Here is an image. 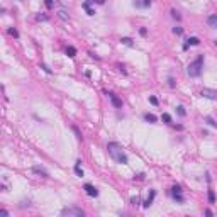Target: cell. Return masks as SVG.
Returning a JSON list of instances; mask_svg holds the SVG:
<instances>
[{
    "instance_id": "f546056e",
    "label": "cell",
    "mask_w": 217,
    "mask_h": 217,
    "mask_svg": "<svg viewBox=\"0 0 217 217\" xmlns=\"http://www.w3.org/2000/svg\"><path fill=\"white\" fill-rule=\"evenodd\" d=\"M43 68H44V71H46V73H51V70H49V68H47L46 65H43Z\"/></svg>"
},
{
    "instance_id": "9a60e30c",
    "label": "cell",
    "mask_w": 217,
    "mask_h": 217,
    "mask_svg": "<svg viewBox=\"0 0 217 217\" xmlns=\"http://www.w3.org/2000/svg\"><path fill=\"white\" fill-rule=\"evenodd\" d=\"M80 163H82V161L78 159V161H76V165H75V171H76V175H78V177H83V170L80 168Z\"/></svg>"
},
{
    "instance_id": "cb8c5ba5",
    "label": "cell",
    "mask_w": 217,
    "mask_h": 217,
    "mask_svg": "<svg viewBox=\"0 0 217 217\" xmlns=\"http://www.w3.org/2000/svg\"><path fill=\"white\" fill-rule=\"evenodd\" d=\"M173 32H175V34H182L183 31H182V27H175V29H173Z\"/></svg>"
},
{
    "instance_id": "7a4b0ae2",
    "label": "cell",
    "mask_w": 217,
    "mask_h": 217,
    "mask_svg": "<svg viewBox=\"0 0 217 217\" xmlns=\"http://www.w3.org/2000/svg\"><path fill=\"white\" fill-rule=\"evenodd\" d=\"M202 68H204V58L202 56H198L195 61H192V63L188 65V68H187V73H188V76H200L202 73Z\"/></svg>"
},
{
    "instance_id": "4316f807",
    "label": "cell",
    "mask_w": 217,
    "mask_h": 217,
    "mask_svg": "<svg viewBox=\"0 0 217 217\" xmlns=\"http://www.w3.org/2000/svg\"><path fill=\"white\" fill-rule=\"evenodd\" d=\"M149 102H151V103H153V105H156V103H158V100L154 99V97H151V99H149Z\"/></svg>"
},
{
    "instance_id": "3957f363",
    "label": "cell",
    "mask_w": 217,
    "mask_h": 217,
    "mask_svg": "<svg viewBox=\"0 0 217 217\" xmlns=\"http://www.w3.org/2000/svg\"><path fill=\"white\" fill-rule=\"evenodd\" d=\"M61 215H68V217H83V215H85V212H83L82 209H78V207H65V209L61 210Z\"/></svg>"
},
{
    "instance_id": "603a6c76",
    "label": "cell",
    "mask_w": 217,
    "mask_h": 217,
    "mask_svg": "<svg viewBox=\"0 0 217 217\" xmlns=\"http://www.w3.org/2000/svg\"><path fill=\"white\" fill-rule=\"evenodd\" d=\"M178 114H180V115H185V109H183L182 105L178 107Z\"/></svg>"
},
{
    "instance_id": "5bb4252c",
    "label": "cell",
    "mask_w": 217,
    "mask_h": 217,
    "mask_svg": "<svg viewBox=\"0 0 217 217\" xmlns=\"http://www.w3.org/2000/svg\"><path fill=\"white\" fill-rule=\"evenodd\" d=\"M66 54L70 56V58H73V56L76 54V49H75L73 46H68V47H66Z\"/></svg>"
},
{
    "instance_id": "83f0119b",
    "label": "cell",
    "mask_w": 217,
    "mask_h": 217,
    "mask_svg": "<svg viewBox=\"0 0 217 217\" xmlns=\"http://www.w3.org/2000/svg\"><path fill=\"white\" fill-rule=\"evenodd\" d=\"M144 178V173H141V175H138V177H134V180H142Z\"/></svg>"
},
{
    "instance_id": "6da1fadb",
    "label": "cell",
    "mask_w": 217,
    "mask_h": 217,
    "mask_svg": "<svg viewBox=\"0 0 217 217\" xmlns=\"http://www.w3.org/2000/svg\"><path fill=\"white\" fill-rule=\"evenodd\" d=\"M107 151H109L110 158L114 159L115 163H119V165H126L127 163V154L124 153V149L119 146L117 142H109V144H107Z\"/></svg>"
},
{
    "instance_id": "9c48e42d",
    "label": "cell",
    "mask_w": 217,
    "mask_h": 217,
    "mask_svg": "<svg viewBox=\"0 0 217 217\" xmlns=\"http://www.w3.org/2000/svg\"><path fill=\"white\" fill-rule=\"evenodd\" d=\"M207 24H209L210 27L217 29V16H209V19H207Z\"/></svg>"
},
{
    "instance_id": "e0dca14e",
    "label": "cell",
    "mask_w": 217,
    "mask_h": 217,
    "mask_svg": "<svg viewBox=\"0 0 217 217\" xmlns=\"http://www.w3.org/2000/svg\"><path fill=\"white\" fill-rule=\"evenodd\" d=\"M121 41H122L124 44H127V46H132V39H129V37H122Z\"/></svg>"
},
{
    "instance_id": "2e32d148",
    "label": "cell",
    "mask_w": 217,
    "mask_h": 217,
    "mask_svg": "<svg viewBox=\"0 0 217 217\" xmlns=\"http://www.w3.org/2000/svg\"><path fill=\"white\" fill-rule=\"evenodd\" d=\"M144 119H146L148 122H156V117H154L153 114H146V115H144Z\"/></svg>"
},
{
    "instance_id": "4fadbf2b",
    "label": "cell",
    "mask_w": 217,
    "mask_h": 217,
    "mask_svg": "<svg viewBox=\"0 0 217 217\" xmlns=\"http://www.w3.org/2000/svg\"><path fill=\"white\" fill-rule=\"evenodd\" d=\"M90 2H92V0L85 2V4H83V9H85V10L88 12V16H93V14H95V10H92V9H90Z\"/></svg>"
},
{
    "instance_id": "ba28073f",
    "label": "cell",
    "mask_w": 217,
    "mask_h": 217,
    "mask_svg": "<svg viewBox=\"0 0 217 217\" xmlns=\"http://www.w3.org/2000/svg\"><path fill=\"white\" fill-rule=\"evenodd\" d=\"M134 5H136V7H142V9H146V7H149V5H151V0H136Z\"/></svg>"
},
{
    "instance_id": "f1b7e54d",
    "label": "cell",
    "mask_w": 217,
    "mask_h": 217,
    "mask_svg": "<svg viewBox=\"0 0 217 217\" xmlns=\"http://www.w3.org/2000/svg\"><path fill=\"white\" fill-rule=\"evenodd\" d=\"M214 198H215V197H214V194H212V192H209V200L214 202Z\"/></svg>"
},
{
    "instance_id": "5b68a950",
    "label": "cell",
    "mask_w": 217,
    "mask_h": 217,
    "mask_svg": "<svg viewBox=\"0 0 217 217\" xmlns=\"http://www.w3.org/2000/svg\"><path fill=\"white\" fill-rule=\"evenodd\" d=\"M83 190L87 192V195H90V197H99V190L95 188L92 183H87V185L83 187Z\"/></svg>"
},
{
    "instance_id": "7c38bea8",
    "label": "cell",
    "mask_w": 217,
    "mask_h": 217,
    "mask_svg": "<svg viewBox=\"0 0 217 217\" xmlns=\"http://www.w3.org/2000/svg\"><path fill=\"white\" fill-rule=\"evenodd\" d=\"M58 17H59V19H63V20H68V19H70V14L61 9V10H58Z\"/></svg>"
},
{
    "instance_id": "7402d4cb",
    "label": "cell",
    "mask_w": 217,
    "mask_h": 217,
    "mask_svg": "<svg viewBox=\"0 0 217 217\" xmlns=\"http://www.w3.org/2000/svg\"><path fill=\"white\" fill-rule=\"evenodd\" d=\"M131 202H132V205H136V204H139V197H132V198H131Z\"/></svg>"
},
{
    "instance_id": "ffe728a7",
    "label": "cell",
    "mask_w": 217,
    "mask_h": 217,
    "mask_svg": "<svg viewBox=\"0 0 217 217\" xmlns=\"http://www.w3.org/2000/svg\"><path fill=\"white\" fill-rule=\"evenodd\" d=\"M163 121H165V122H171V115L170 114H163Z\"/></svg>"
},
{
    "instance_id": "52a82bcc",
    "label": "cell",
    "mask_w": 217,
    "mask_h": 217,
    "mask_svg": "<svg viewBox=\"0 0 217 217\" xmlns=\"http://www.w3.org/2000/svg\"><path fill=\"white\" fill-rule=\"evenodd\" d=\"M107 95H109V99L112 100V103H114V105L117 107V109H119V107H122V102H121V100H119V99H117V97H115L114 93H110V92H109V93H107Z\"/></svg>"
},
{
    "instance_id": "8fae6325",
    "label": "cell",
    "mask_w": 217,
    "mask_h": 217,
    "mask_svg": "<svg viewBox=\"0 0 217 217\" xmlns=\"http://www.w3.org/2000/svg\"><path fill=\"white\" fill-rule=\"evenodd\" d=\"M154 195H156V192H154V190H151V192H149V197L146 198V202H144V207H149L151 204H153V200H154Z\"/></svg>"
},
{
    "instance_id": "ac0fdd59",
    "label": "cell",
    "mask_w": 217,
    "mask_h": 217,
    "mask_svg": "<svg viewBox=\"0 0 217 217\" xmlns=\"http://www.w3.org/2000/svg\"><path fill=\"white\" fill-rule=\"evenodd\" d=\"M34 173H39V175H43V177H47V173L44 170H41V168H34Z\"/></svg>"
},
{
    "instance_id": "484cf974",
    "label": "cell",
    "mask_w": 217,
    "mask_h": 217,
    "mask_svg": "<svg viewBox=\"0 0 217 217\" xmlns=\"http://www.w3.org/2000/svg\"><path fill=\"white\" fill-rule=\"evenodd\" d=\"M46 19H47V16H41V14L37 16V20H46Z\"/></svg>"
},
{
    "instance_id": "4dcf8cb0",
    "label": "cell",
    "mask_w": 217,
    "mask_h": 217,
    "mask_svg": "<svg viewBox=\"0 0 217 217\" xmlns=\"http://www.w3.org/2000/svg\"><path fill=\"white\" fill-rule=\"evenodd\" d=\"M103 2H105V0H97V4H103Z\"/></svg>"
},
{
    "instance_id": "30bf717a",
    "label": "cell",
    "mask_w": 217,
    "mask_h": 217,
    "mask_svg": "<svg viewBox=\"0 0 217 217\" xmlns=\"http://www.w3.org/2000/svg\"><path fill=\"white\" fill-rule=\"evenodd\" d=\"M198 43H200V41H198V37H190V39H188V41H187V43H185V46H183V47H185V49H187V47H188V46H197Z\"/></svg>"
},
{
    "instance_id": "d4e9b609",
    "label": "cell",
    "mask_w": 217,
    "mask_h": 217,
    "mask_svg": "<svg viewBox=\"0 0 217 217\" xmlns=\"http://www.w3.org/2000/svg\"><path fill=\"white\" fill-rule=\"evenodd\" d=\"M46 7H47V9L53 7V0H46Z\"/></svg>"
},
{
    "instance_id": "277c9868",
    "label": "cell",
    "mask_w": 217,
    "mask_h": 217,
    "mask_svg": "<svg viewBox=\"0 0 217 217\" xmlns=\"http://www.w3.org/2000/svg\"><path fill=\"white\" fill-rule=\"evenodd\" d=\"M200 95L204 97V99H209V100H215L217 99V92L209 90V88H204V90L200 92Z\"/></svg>"
},
{
    "instance_id": "44dd1931",
    "label": "cell",
    "mask_w": 217,
    "mask_h": 217,
    "mask_svg": "<svg viewBox=\"0 0 217 217\" xmlns=\"http://www.w3.org/2000/svg\"><path fill=\"white\" fill-rule=\"evenodd\" d=\"M171 16H173V19H177V20H180V14H178L177 10H171Z\"/></svg>"
},
{
    "instance_id": "d6986e66",
    "label": "cell",
    "mask_w": 217,
    "mask_h": 217,
    "mask_svg": "<svg viewBox=\"0 0 217 217\" xmlns=\"http://www.w3.org/2000/svg\"><path fill=\"white\" fill-rule=\"evenodd\" d=\"M9 34L14 36V37H19V32H17L16 29H9Z\"/></svg>"
},
{
    "instance_id": "8992f818",
    "label": "cell",
    "mask_w": 217,
    "mask_h": 217,
    "mask_svg": "<svg viewBox=\"0 0 217 217\" xmlns=\"http://www.w3.org/2000/svg\"><path fill=\"white\" fill-rule=\"evenodd\" d=\"M171 195H173V198L175 200H178V202H183V195H182V188L178 185H175L173 188H171Z\"/></svg>"
}]
</instances>
